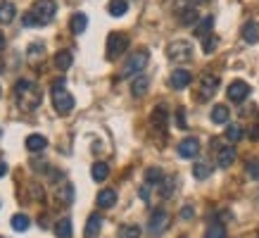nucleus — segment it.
<instances>
[{"label": "nucleus", "mask_w": 259, "mask_h": 238, "mask_svg": "<svg viewBox=\"0 0 259 238\" xmlns=\"http://www.w3.org/2000/svg\"><path fill=\"white\" fill-rule=\"evenodd\" d=\"M15 15H17L15 3H3V5H0V22L3 24H10L15 19Z\"/></svg>", "instance_id": "bb28decb"}, {"label": "nucleus", "mask_w": 259, "mask_h": 238, "mask_svg": "<svg viewBox=\"0 0 259 238\" xmlns=\"http://www.w3.org/2000/svg\"><path fill=\"white\" fill-rule=\"evenodd\" d=\"M5 174H8V162L0 160V176H5Z\"/></svg>", "instance_id": "c03bdc74"}, {"label": "nucleus", "mask_w": 259, "mask_h": 238, "mask_svg": "<svg viewBox=\"0 0 259 238\" xmlns=\"http://www.w3.org/2000/svg\"><path fill=\"white\" fill-rule=\"evenodd\" d=\"M176 124H179V129H188L186 127V112L183 110H176Z\"/></svg>", "instance_id": "ea45409f"}, {"label": "nucleus", "mask_w": 259, "mask_h": 238, "mask_svg": "<svg viewBox=\"0 0 259 238\" xmlns=\"http://www.w3.org/2000/svg\"><path fill=\"white\" fill-rule=\"evenodd\" d=\"M179 155L183 160H193V157H197V152H200V141L197 138H193V136H188V138H183V141L179 143Z\"/></svg>", "instance_id": "9d476101"}, {"label": "nucleus", "mask_w": 259, "mask_h": 238, "mask_svg": "<svg viewBox=\"0 0 259 238\" xmlns=\"http://www.w3.org/2000/svg\"><path fill=\"white\" fill-rule=\"evenodd\" d=\"M243 41H245V43H257V41H259V26H257V22H247L243 26Z\"/></svg>", "instance_id": "b1692460"}, {"label": "nucleus", "mask_w": 259, "mask_h": 238, "mask_svg": "<svg viewBox=\"0 0 259 238\" xmlns=\"http://www.w3.org/2000/svg\"><path fill=\"white\" fill-rule=\"evenodd\" d=\"M162 179H164V174H162L159 167H148V169H145V183H148V186H159Z\"/></svg>", "instance_id": "393cba45"}, {"label": "nucleus", "mask_w": 259, "mask_h": 238, "mask_svg": "<svg viewBox=\"0 0 259 238\" xmlns=\"http://www.w3.org/2000/svg\"><path fill=\"white\" fill-rule=\"evenodd\" d=\"M174 190H176V176H164L162 183H159V195L166 200L174 195Z\"/></svg>", "instance_id": "4be33fe9"}, {"label": "nucleus", "mask_w": 259, "mask_h": 238, "mask_svg": "<svg viewBox=\"0 0 259 238\" xmlns=\"http://www.w3.org/2000/svg\"><path fill=\"white\" fill-rule=\"evenodd\" d=\"M91 176H93V181L102 183L107 176H110V167H107V162H95L93 167H91Z\"/></svg>", "instance_id": "a211bd4d"}, {"label": "nucleus", "mask_w": 259, "mask_h": 238, "mask_svg": "<svg viewBox=\"0 0 259 238\" xmlns=\"http://www.w3.org/2000/svg\"><path fill=\"white\" fill-rule=\"evenodd\" d=\"M209 117H212L214 124H226L228 117H231V110H228L226 105H214V107H212V114H209Z\"/></svg>", "instance_id": "412c9836"}, {"label": "nucleus", "mask_w": 259, "mask_h": 238, "mask_svg": "<svg viewBox=\"0 0 259 238\" xmlns=\"http://www.w3.org/2000/svg\"><path fill=\"white\" fill-rule=\"evenodd\" d=\"M29 226H31V219H29L26 214H15V217H12V229L15 231H26Z\"/></svg>", "instance_id": "c9c22d12"}, {"label": "nucleus", "mask_w": 259, "mask_h": 238, "mask_svg": "<svg viewBox=\"0 0 259 238\" xmlns=\"http://www.w3.org/2000/svg\"><path fill=\"white\" fill-rule=\"evenodd\" d=\"M117 205V190L114 188H102L98 193V207L102 210H110V207Z\"/></svg>", "instance_id": "4468645a"}, {"label": "nucleus", "mask_w": 259, "mask_h": 238, "mask_svg": "<svg viewBox=\"0 0 259 238\" xmlns=\"http://www.w3.org/2000/svg\"><path fill=\"white\" fill-rule=\"evenodd\" d=\"M217 88H219V76H214L209 71H204L202 76H200V88H197V100H209L214 93H217Z\"/></svg>", "instance_id": "6e6552de"}, {"label": "nucleus", "mask_w": 259, "mask_h": 238, "mask_svg": "<svg viewBox=\"0 0 259 238\" xmlns=\"http://www.w3.org/2000/svg\"><path fill=\"white\" fill-rule=\"evenodd\" d=\"M148 86H150V79L145 74L136 76L134 84H131V95H134V98H143V95L148 93Z\"/></svg>", "instance_id": "dca6fc26"}, {"label": "nucleus", "mask_w": 259, "mask_h": 238, "mask_svg": "<svg viewBox=\"0 0 259 238\" xmlns=\"http://www.w3.org/2000/svg\"><path fill=\"white\" fill-rule=\"evenodd\" d=\"M152 124H155V127H159V129H164L166 127V119H169V112H166V107L164 105H157V107H155V110H152Z\"/></svg>", "instance_id": "5701e85b"}, {"label": "nucleus", "mask_w": 259, "mask_h": 238, "mask_svg": "<svg viewBox=\"0 0 259 238\" xmlns=\"http://www.w3.org/2000/svg\"><path fill=\"white\" fill-rule=\"evenodd\" d=\"M0 74H3V62H0Z\"/></svg>", "instance_id": "49530a36"}, {"label": "nucleus", "mask_w": 259, "mask_h": 238, "mask_svg": "<svg viewBox=\"0 0 259 238\" xmlns=\"http://www.w3.org/2000/svg\"><path fill=\"white\" fill-rule=\"evenodd\" d=\"M204 3H207V0H181V3H176V10H188V8H195V5H204Z\"/></svg>", "instance_id": "4c0bfd02"}, {"label": "nucleus", "mask_w": 259, "mask_h": 238, "mask_svg": "<svg viewBox=\"0 0 259 238\" xmlns=\"http://www.w3.org/2000/svg\"><path fill=\"white\" fill-rule=\"evenodd\" d=\"M226 95H228V100H231V103H243L245 98L250 95V86H247L243 79H236V81H231V84H228Z\"/></svg>", "instance_id": "1a4fd4ad"}, {"label": "nucleus", "mask_w": 259, "mask_h": 238, "mask_svg": "<svg viewBox=\"0 0 259 238\" xmlns=\"http://www.w3.org/2000/svg\"><path fill=\"white\" fill-rule=\"evenodd\" d=\"M100 229H102V217L100 214H91L88 217V222H86V238H98V233H100Z\"/></svg>", "instance_id": "2eb2a0df"}, {"label": "nucleus", "mask_w": 259, "mask_h": 238, "mask_svg": "<svg viewBox=\"0 0 259 238\" xmlns=\"http://www.w3.org/2000/svg\"><path fill=\"white\" fill-rule=\"evenodd\" d=\"M24 145H26V150L29 152H43L48 148V138L46 136H40V134H31V136H26Z\"/></svg>", "instance_id": "ddd939ff"}, {"label": "nucleus", "mask_w": 259, "mask_h": 238, "mask_svg": "<svg viewBox=\"0 0 259 238\" xmlns=\"http://www.w3.org/2000/svg\"><path fill=\"white\" fill-rule=\"evenodd\" d=\"M247 174L259 181V162H250V165H247Z\"/></svg>", "instance_id": "58836bf2"}, {"label": "nucleus", "mask_w": 259, "mask_h": 238, "mask_svg": "<svg viewBox=\"0 0 259 238\" xmlns=\"http://www.w3.org/2000/svg\"><path fill=\"white\" fill-rule=\"evenodd\" d=\"M138 195H141L143 200H148L150 198V186L145 183V186H141V190H138Z\"/></svg>", "instance_id": "79ce46f5"}, {"label": "nucleus", "mask_w": 259, "mask_h": 238, "mask_svg": "<svg viewBox=\"0 0 259 238\" xmlns=\"http://www.w3.org/2000/svg\"><path fill=\"white\" fill-rule=\"evenodd\" d=\"M193 214H195V212H193V207H190V205H186L183 210H181V217H183V219H190Z\"/></svg>", "instance_id": "a19ab883"}, {"label": "nucleus", "mask_w": 259, "mask_h": 238, "mask_svg": "<svg viewBox=\"0 0 259 238\" xmlns=\"http://www.w3.org/2000/svg\"><path fill=\"white\" fill-rule=\"evenodd\" d=\"M15 98H17V105L26 112L38 110V105L43 103V93L38 91V86L31 84V81H26V79L15 84Z\"/></svg>", "instance_id": "f03ea898"}, {"label": "nucleus", "mask_w": 259, "mask_h": 238, "mask_svg": "<svg viewBox=\"0 0 259 238\" xmlns=\"http://www.w3.org/2000/svg\"><path fill=\"white\" fill-rule=\"evenodd\" d=\"M212 26H214V17L207 15V17H202V19L195 24V33L200 36V38H204V36H209V33H212Z\"/></svg>", "instance_id": "aec40b11"}, {"label": "nucleus", "mask_w": 259, "mask_h": 238, "mask_svg": "<svg viewBox=\"0 0 259 238\" xmlns=\"http://www.w3.org/2000/svg\"><path fill=\"white\" fill-rule=\"evenodd\" d=\"M86 26H88V17L83 15V12H76V15H71V22H69V29L71 33H83L86 31Z\"/></svg>", "instance_id": "f3484780"}, {"label": "nucleus", "mask_w": 259, "mask_h": 238, "mask_svg": "<svg viewBox=\"0 0 259 238\" xmlns=\"http://www.w3.org/2000/svg\"><path fill=\"white\" fill-rule=\"evenodd\" d=\"M217 46H219L217 33H209V36H204L202 38V53H207V55H212L214 50H217Z\"/></svg>", "instance_id": "f704fd0d"}, {"label": "nucleus", "mask_w": 259, "mask_h": 238, "mask_svg": "<svg viewBox=\"0 0 259 238\" xmlns=\"http://www.w3.org/2000/svg\"><path fill=\"white\" fill-rule=\"evenodd\" d=\"M55 236L57 238H71V219L69 217H64L60 222L55 224Z\"/></svg>", "instance_id": "cd10ccee"}, {"label": "nucleus", "mask_w": 259, "mask_h": 238, "mask_svg": "<svg viewBox=\"0 0 259 238\" xmlns=\"http://www.w3.org/2000/svg\"><path fill=\"white\" fill-rule=\"evenodd\" d=\"M55 12H57L55 0H36L31 10L22 17V24L24 26H46V24L53 22Z\"/></svg>", "instance_id": "f257e3e1"}, {"label": "nucleus", "mask_w": 259, "mask_h": 238, "mask_svg": "<svg viewBox=\"0 0 259 238\" xmlns=\"http://www.w3.org/2000/svg\"><path fill=\"white\" fill-rule=\"evenodd\" d=\"M250 138H252V141H259V127H257V124L250 129Z\"/></svg>", "instance_id": "37998d69"}, {"label": "nucleus", "mask_w": 259, "mask_h": 238, "mask_svg": "<svg viewBox=\"0 0 259 238\" xmlns=\"http://www.w3.org/2000/svg\"><path fill=\"white\" fill-rule=\"evenodd\" d=\"M141 226L138 224H124L121 229H119V238H141Z\"/></svg>", "instance_id": "2f4dec72"}, {"label": "nucleus", "mask_w": 259, "mask_h": 238, "mask_svg": "<svg viewBox=\"0 0 259 238\" xmlns=\"http://www.w3.org/2000/svg\"><path fill=\"white\" fill-rule=\"evenodd\" d=\"M209 174H212V167L207 165V162H197V165L193 167V176H195L197 181H204Z\"/></svg>", "instance_id": "72a5a7b5"}, {"label": "nucleus", "mask_w": 259, "mask_h": 238, "mask_svg": "<svg viewBox=\"0 0 259 238\" xmlns=\"http://www.w3.org/2000/svg\"><path fill=\"white\" fill-rule=\"evenodd\" d=\"M150 60V53L148 50H138V53H134V55L126 60V64L121 67V79H131V76H141V71L145 69V64H148Z\"/></svg>", "instance_id": "20e7f679"}, {"label": "nucleus", "mask_w": 259, "mask_h": 238, "mask_svg": "<svg viewBox=\"0 0 259 238\" xmlns=\"http://www.w3.org/2000/svg\"><path fill=\"white\" fill-rule=\"evenodd\" d=\"M169 84H171V88H176V91H183V88H188L190 84H193V74L186 69H176V71H171Z\"/></svg>", "instance_id": "9b49d317"}, {"label": "nucleus", "mask_w": 259, "mask_h": 238, "mask_svg": "<svg viewBox=\"0 0 259 238\" xmlns=\"http://www.w3.org/2000/svg\"><path fill=\"white\" fill-rule=\"evenodd\" d=\"M169 229V212L166 210H155V212L150 214V222H148V231H150V236H162L164 231Z\"/></svg>", "instance_id": "0eeeda50"}, {"label": "nucleus", "mask_w": 259, "mask_h": 238, "mask_svg": "<svg viewBox=\"0 0 259 238\" xmlns=\"http://www.w3.org/2000/svg\"><path fill=\"white\" fill-rule=\"evenodd\" d=\"M55 67L60 71L69 69V67H71V53H69V50H60V53H57V55H55Z\"/></svg>", "instance_id": "7c9ffc66"}, {"label": "nucleus", "mask_w": 259, "mask_h": 238, "mask_svg": "<svg viewBox=\"0 0 259 238\" xmlns=\"http://www.w3.org/2000/svg\"><path fill=\"white\" fill-rule=\"evenodd\" d=\"M50 93H53V105H55L57 114H62V117H67L71 110H74V98H71V93L64 88V81L57 79L53 81V88H50Z\"/></svg>", "instance_id": "7ed1b4c3"}, {"label": "nucleus", "mask_w": 259, "mask_h": 238, "mask_svg": "<svg viewBox=\"0 0 259 238\" xmlns=\"http://www.w3.org/2000/svg\"><path fill=\"white\" fill-rule=\"evenodd\" d=\"M57 200H60L62 205H71V203H74V186H71V183L57 186Z\"/></svg>", "instance_id": "6ab92c4d"}, {"label": "nucleus", "mask_w": 259, "mask_h": 238, "mask_svg": "<svg viewBox=\"0 0 259 238\" xmlns=\"http://www.w3.org/2000/svg\"><path fill=\"white\" fill-rule=\"evenodd\" d=\"M128 48V36L121 31H112L107 36V60H117L121 53H126Z\"/></svg>", "instance_id": "423d86ee"}, {"label": "nucleus", "mask_w": 259, "mask_h": 238, "mask_svg": "<svg viewBox=\"0 0 259 238\" xmlns=\"http://www.w3.org/2000/svg\"><path fill=\"white\" fill-rule=\"evenodd\" d=\"M3 46H5V36L0 33V50H3Z\"/></svg>", "instance_id": "a18cd8bd"}, {"label": "nucleus", "mask_w": 259, "mask_h": 238, "mask_svg": "<svg viewBox=\"0 0 259 238\" xmlns=\"http://www.w3.org/2000/svg\"><path fill=\"white\" fill-rule=\"evenodd\" d=\"M204 238H226V226L221 222H212L204 231Z\"/></svg>", "instance_id": "c85d7f7f"}, {"label": "nucleus", "mask_w": 259, "mask_h": 238, "mask_svg": "<svg viewBox=\"0 0 259 238\" xmlns=\"http://www.w3.org/2000/svg\"><path fill=\"white\" fill-rule=\"evenodd\" d=\"M224 136H226V141L238 143L240 138H243V127H240V124H228L226 131H224Z\"/></svg>", "instance_id": "473e14b6"}, {"label": "nucleus", "mask_w": 259, "mask_h": 238, "mask_svg": "<svg viewBox=\"0 0 259 238\" xmlns=\"http://www.w3.org/2000/svg\"><path fill=\"white\" fill-rule=\"evenodd\" d=\"M236 162V148H231V145H224V148H217V165L221 169H226Z\"/></svg>", "instance_id": "f8f14e48"}, {"label": "nucleus", "mask_w": 259, "mask_h": 238, "mask_svg": "<svg viewBox=\"0 0 259 238\" xmlns=\"http://www.w3.org/2000/svg\"><path fill=\"white\" fill-rule=\"evenodd\" d=\"M193 43L190 41H171L169 46H166V55L169 60L174 62H190L193 60Z\"/></svg>", "instance_id": "39448f33"}, {"label": "nucleus", "mask_w": 259, "mask_h": 238, "mask_svg": "<svg viewBox=\"0 0 259 238\" xmlns=\"http://www.w3.org/2000/svg\"><path fill=\"white\" fill-rule=\"evenodd\" d=\"M38 57L43 60V46H38V43L29 46V62L36 64V62H38Z\"/></svg>", "instance_id": "e433bc0d"}, {"label": "nucleus", "mask_w": 259, "mask_h": 238, "mask_svg": "<svg viewBox=\"0 0 259 238\" xmlns=\"http://www.w3.org/2000/svg\"><path fill=\"white\" fill-rule=\"evenodd\" d=\"M179 15H181V17H179L181 24H186V26H190V24H197V22H200V15H197V10H195V8L181 10Z\"/></svg>", "instance_id": "c756f323"}, {"label": "nucleus", "mask_w": 259, "mask_h": 238, "mask_svg": "<svg viewBox=\"0 0 259 238\" xmlns=\"http://www.w3.org/2000/svg\"><path fill=\"white\" fill-rule=\"evenodd\" d=\"M107 12H110L112 17H124L126 12H128V3H126V0H110Z\"/></svg>", "instance_id": "a878e982"}]
</instances>
